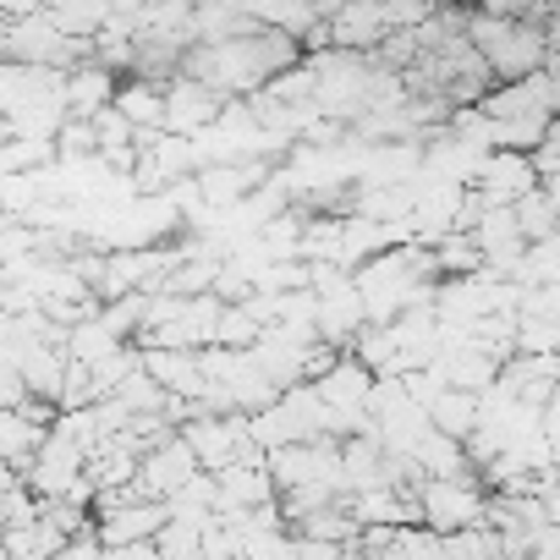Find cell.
Segmentation results:
<instances>
[{"label":"cell","instance_id":"4","mask_svg":"<svg viewBox=\"0 0 560 560\" xmlns=\"http://www.w3.org/2000/svg\"><path fill=\"white\" fill-rule=\"evenodd\" d=\"M187 478H192V451L187 445H160L138 467V489L143 494H176V489H187Z\"/></svg>","mask_w":560,"mask_h":560},{"label":"cell","instance_id":"2","mask_svg":"<svg viewBox=\"0 0 560 560\" xmlns=\"http://www.w3.org/2000/svg\"><path fill=\"white\" fill-rule=\"evenodd\" d=\"M165 522H171V505H165V500H121V505H110V511L100 516V538H105L110 549H121V544H149Z\"/></svg>","mask_w":560,"mask_h":560},{"label":"cell","instance_id":"5","mask_svg":"<svg viewBox=\"0 0 560 560\" xmlns=\"http://www.w3.org/2000/svg\"><path fill=\"white\" fill-rule=\"evenodd\" d=\"M110 105L138 127V132H154V127H165V89H149V83H127V89H116L110 94Z\"/></svg>","mask_w":560,"mask_h":560},{"label":"cell","instance_id":"3","mask_svg":"<svg viewBox=\"0 0 560 560\" xmlns=\"http://www.w3.org/2000/svg\"><path fill=\"white\" fill-rule=\"evenodd\" d=\"M220 105H225V94H214L209 83H192V78L165 83V127H171V132H198V127H209V121L220 116Z\"/></svg>","mask_w":560,"mask_h":560},{"label":"cell","instance_id":"6","mask_svg":"<svg viewBox=\"0 0 560 560\" xmlns=\"http://www.w3.org/2000/svg\"><path fill=\"white\" fill-rule=\"evenodd\" d=\"M434 423H440L445 434H467V429L478 423V412H472V401H467V396H445V401L434 407Z\"/></svg>","mask_w":560,"mask_h":560},{"label":"cell","instance_id":"1","mask_svg":"<svg viewBox=\"0 0 560 560\" xmlns=\"http://www.w3.org/2000/svg\"><path fill=\"white\" fill-rule=\"evenodd\" d=\"M478 511H483V500H478L462 478H429V483H423L418 522H429V527H440V533H462V527L478 522Z\"/></svg>","mask_w":560,"mask_h":560}]
</instances>
